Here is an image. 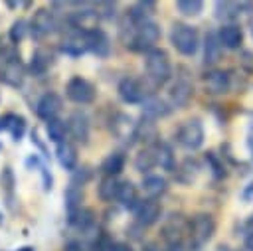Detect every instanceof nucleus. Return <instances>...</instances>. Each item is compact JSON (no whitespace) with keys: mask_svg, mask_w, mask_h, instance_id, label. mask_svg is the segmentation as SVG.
Masks as SVG:
<instances>
[{"mask_svg":"<svg viewBox=\"0 0 253 251\" xmlns=\"http://www.w3.org/2000/svg\"><path fill=\"white\" fill-rule=\"evenodd\" d=\"M119 36L126 49L136 51V53H146L160 40V26L152 20L134 24L125 16L123 22L119 24Z\"/></svg>","mask_w":253,"mask_h":251,"instance_id":"f257e3e1","label":"nucleus"},{"mask_svg":"<svg viewBox=\"0 0 253 251\" xmlns=\"http://www.w3.org/2000/svg\"><path fill=\"white\" fill-rule=\"evenodd\" d=\"M144 69H146L148 79L156 87L166 85L172 77V63H170L168 53L162 47H152L144 53Z\"/></svg>","mask_w":253,"mask_h":251,"instance_id":"f03ea898","label":"nucleus"},{"mask_svg":"<svg viewBox=\"0 0 253 251\" xmlns=\"http://www.w3.org/2000/svg\"><path fill=\"white\" fill-rule=\"evenodd\" d=\"M170 43L176 47L178 53L192 57L200 49V34L194 26L176 22L170 30Z\"/></svg>","mask_w":253,"mask_h":251,"instance_id":"7ed1b4c3","label":"nucleus"},{"mask_svg":"<svg viewBox=\"0 0 253 251\" xmlns=\"http://www.w3.org/2000/svg\"><path fill=\"white\" fill-rule=\"evenodd\" d=\"M24 73L26 69L20 59V53L4 47V51L0 53V81L10 87H20L24 83Z\"/></svg>","mask_w":253,"mask_h":251,"instance_id":"20e7f679","label":"nucleus"},{"mask_svg":"<svg viewBox=\"0 0 253 251\" xmlns=\"http://www.w3.org/2000/svg\"><path fill=\"white\" fill-rule=\"evenodd\" d=\"M176 140L186 150H198L204 144V125L200 119H188L180 125L176 132Z\"/></svg>","mask_w":253,"mask_h":251,"instance_id":"39448f33","label":"nucleus"},{"mask_svg":"<svg viewBox=\"0 0 253 251\" xmlns=\"http://www.w3.org/2000/svg\"><path fill=\"white\" fill-rule=\"evenodd\" d=\"M215 233V219L210 213H198L188 221V235L194 245H204L208 243Z\"/></svg>","mask_w":253,"mask_h":251,"instance_id":"423d86ee","label":"nucleus"},{"mask_svg":"<svg viewBox=\"0 0 253 251\" xmlns=\"http://www.w3.org/2000/svg\"><path fill=\"white\" fill-rule=\"evenodd\" d=\"M57 26H59V22H57L55 12L51 8H40L32 16L28 30L36 40H42V38H47L49 34H53L57 30Z\"/></svg>","mask_w":253,"mask_h":251,"instance_id":"0eeeda50","label":"nucleus"},{"mask_svg":"<svg viewBox=\"0 0 253 251\" xmlns=\"http://www.w3.org/2000/svg\"><path fill=\"white\" fill-rule=\"evenodd\" d=\"M117 93L121 97L123 103H128V105H136V103H144L148 97H150V91L148 87L136 79V77H125L119 81V87H117Z\"/></svg>","mask_w":253,"mask_h":251,"instance_id":"6e6552de","label":"nucleus"},{"mask_svg":"<svg viewBox=\"0 0 253 251\" xmlns=\"http://www.w3.org/2000/svg\"><path fill=\"white\" fill-rule=\"evenodd\" d=\"M65 95H67L69 101H73V103H77V105H89V103L95 101L97 91H95V87H93L91 81H87V79L75 75V77H71V79L67 81V85H65Z\"/></svg>","mask_w":253,"mask_h":251,"instance_id":"1a4fd4ad","label":"nucleus"},{"mask_svg":"<svg viewBox=\"0 0 253 251\" xmlns=\"http://www.w3.org/2000/svg\"><path fill=\"white\" fill-rule=\"evenodd\" d=\"M132 211H134V219H136V223L140 227H150L160 219L162 206L156 200H148L146 198V200H140Z\"/></svg>","mask_w":253,"mask_h":251,"instance_id":"9d476101","label":"nucleus"},{"mask_svg":"<svg viewBox=\"0 0 253 251\" xmlns=\"http://www.w3.org/2000/svg\"><path fill=\"white\" fill-rule=\"evenodd\" d=\"M59 51L69 55V57H79L87 51V43H85V28H71L67 32V36L61 40L59 43Z\"/></svg>","mask_w":253,"mask_h":251,"instance_id":"9b49d317","label":"nucleus"},{"mask_svg":"<svg viewBox=\"0 0 253 251\" xmlns=\"http://www.w3.org/2000/svg\"><path fill=\"white\" fill-rule=\"evenodd\" d=\"M85 43L87 51L95 53L97 57H109L111 53V40L101 28H85Z\"/></svg>","mask_w":253,"mask_h":251,"instance_id":"f8f14e48","label":"nucleus"},{"mask_svg":"<svg viewBox=\"0 0 253 251\" xmlns=\"http://www.w3.org/2000/svg\"><path fill=\"white\" fill-rule=\"evenodd\" d=\"M61 107H63V99L57 93L47 91L36 103V115L43 121H51V119H57V115L61 113Z\"/></svg>","mask_w":253,"mask_h":251,"instance_id":"ddd939ff","label":"nucleus"},{"mask_svg":"<svg viewBox=\"0 0 253 251\" xmlns=\"http://www.w3.org/2000/svg\"><path fill=\"white\" fill-rule=\"evenodd\" d=\"M253 8L251 2H229V0H217L213 4V10H215V18L217 20H223V22H231V20H237L243 10H249Z\"/></svg>","mask_w":253,"mask_h":251,"instance_id":"4468645a","label":"nucleus"},{"mask_svg":"<svg viewBox=\"0 0 253 251\" xmlns=\"http://www.w3.org/2000/svg\"><path fill=\"white\" fill-rule=\"evenodd\" d=\"M219 45L225 49H239L243 43V30L237 24H223L217 32H215Z\"/></svg>","mask_w":253,"mask_h":251,"instance_id":"2eb2a0df","label":"nucleus"},{"mask_svg":"<svg viewBox=\"0 0 253 251\" xmlns=\"http://www.w3.org/2000/svg\"><path fill=\"white\" fill-rule=\"evenodd\" d=\"M89 130H91V126H89L87 115L81 113V111L71 113V117H69V121H67V132H69L77 142L85 144V142L89 140Z\"/></svg>","mask_w":253,"mask_h":251,"instance_id":"dca6fc26","label":"nucleus"},{"mask_svg":"<svg viewBox=\"0 0 253 251\" xmlns=\"http://www.w3.org/2000/svg\"><path fill=\"white\" fill-rule=\"evenodd\" d=\"M186 233H188V221H184L182 215H170V219L164 223V229H162V235L168 241V245L184 243Z\"/></svg>","mask_w":253,"mask_h":251,"instance_id":"f3484780","label":"nucleus"},{"mask_svg":"<svg viewBox=\"0 0 253 251\" xmlns=\"http://www.w3.org/2000/svg\"><path fill=\"white\" fill-rule=\"evenodd\" d=\"M204 83H206V89H208L210 93H213V95L227 93V91H229V87H231L229 73H227V71H221V69H213V71L206 73Z\"/></svg>","mask_w":253,"mask_h":251,"instance_id":"a211bd4d","label":"nucleus"},{"mask_svg":"<svg viewBox=\"0 0 253 251\" xmlns=\"http://www.w3.org/2000/svg\"><path fill=\"white\" fill-rule=\"evenodd\" d=\"M51 65H53V53L47 47H38L30 59V73L32 75H43Z\"/></svg>","mask_w":253,"mask_h":251,"instance_id":"6ab92c4d","label":"nucleus"},{"mask_svg":"<svg viewBox=\"0 0 253 251\" xmlns=\"http://www.w3.org/2000/svg\"><path fill=\"white\" fill-rule=\"evenodd\" d=\"M142 113H144L146 119L154 121V119H164V117H168V115L172 113V107H170L166 101H162V99L150 95V97L142 103Z\"/></svg>","mask_w":253,"mask_h":251,"instance_id":"aec40b11","label":"nucleus"},{"mask_svg":"<svg viewBox=\"0 0 253 251\" xmlns=\"http://www.w3.org/2000/svg\"><path fill=\"white\" fill-rule=\"evenodd\" d=\"M192 93H194L192 83H190L188 79H182V77H180V79H176V83L170 87V101H172L174 107H184V105L190 101Z\"/></svg>","mask_w":253,"mask_h":251,"instance_id":"412c9836","label":"nucleus"},{"mask_svg":"<svg viewBox=\"0 0 253 251\" xmlns=\"http://www.w3.org/2000/svg\"><path fill=\"white\" fill-rule=\"evenodd\" d=\"M111 132H113L117 138H121V140L132 138V132H134V123H132V119H130L128 115H125V113H117L115 119L111 121Z\"/></svg>","mask_w":253,"mask_h":251,"instance_id":"4be33fe9","label":"nucleus"},{"mask_svg":"<svg viewBox=\"0 0 253 251\" xmlns=\"http://www.w3.org/2000/svg\"><path fill=\"white\" fill-rule=\"evenodd\" d=\"M154 146V156H156V166L168 170V172H174L176 170V156H174V150L170 144L166 142H156L152 144Z\"/></svg>","mask_w":253,"mask_h":251,"instance_id":"5701e85b","label":"nucleus"},{"mask_svg":"<svg viewBox=\"0 0 253 251\" xmlns=\"http://www.w3.org/2000/svg\"><path fill=\"white\" fill-rule=\"evenodd\" d=\"M117 200L121 202V206H123V208H126V209H134V208H136V204L140 202V200H138V192H136V186H134L130 180L119 182Z\"/></svg>","mask_w":253,"mask_h":251,"instance_id":"b1692460","label":"nucleus"},{"mask_svg":"<svg viewBox=\"0 0 253 251\" xmlns=\"http://www.w3.org/2000/svg\"><path fill=\"white\" fill-rule=\"evenodd\" d=\"M55 156H57V162H59V166L61 168H65V170H75V166H77V148L71 144V142H61V144H57V148H55Z\"/></svg>","mask_w":253,"mask_h":251,"instance_id":"393cba45","label":"nucleus"},{"mask_svg":"<svg viewBox=\"0 0 253 251\" xmlns=\"http://www.w3.org/2000/svg\"><path fill=\"white\" fill-rule=\"evenodd\" d=\"M125 154L123 152H111L109 156H105V160L101 162V172L103 176H111V178H117L123 170H125Z\"/></svg>","mask_w":253,"mask_h":251,"instance_id":"a878e982","label":"nucleus"},{"mask_svg":"<svg viewBox=\"0 0 253 251\" xmlns=\"http://www.w3.org/2000/svg\"><path fill=\"white\" fill-rule=\"evenodd\" d=\"M166 188H168V184H166V178L164 176L148 174L142 180V192L148 196V200H156L158 196H162L166 192Z\"/></svg>","mask_w":253,"mask_h":251,"instance_id":"bb28decb","label":"nucleus"},{"mask_svg":"<svg viewBox=\"0 0 253 251\" xmlns=\"http://www.w3.org/2000/svg\"><path fill=\"white\" fill-rule=\"evenodd\" d=\"M221 45H219V40L215 36V32H208L206 38H204V63L206 65H213L219 55H221Z\"/></svg>","mask_w":253,"mask_h":251,"instance_id":"cd10ccee","label":"nucleus"},{"mask_svg":"<svg viewBox=\"0 0 253 251\" xmlns=\"http://www.w3.org/2000/svg\"><path fill=\"white\" fill-rule=\"evenodd\" d=\"M154 10H156V4H154V2H150V0H144V2H136V4H132V6L126 10V14H125V16H126L130 22L138 24V22L148 20V16H150Z\"/></svg>","mask_w":253,"mask_h":251,"instance_id":"c85d7f7f","label":"nucleus"},{"mask_svg":"<svg viewBox=\"0 0 253 251\" xmlns=\"http://www.w3.org/2000/svg\"><path fill=\"white\" fill-rule=\"evenodd\" d=\"M156 136H158L156 125H154L150 119H146V117H144L140 123H134V132H132V138H134V140L152 142Z\"/></svg>","mask_w":253,"mask_h":251,"instance_id":"c756f323","label":"nucleus"},{"mask_svg":"<svg viewBox=\"0 0 253 251\" xmlns=\"http://www.w3.org/2000/svg\"><path fill=\"white\" fill-rule=\"evenodd\" d=\"M65 208H67V219H71L79 209H81V202H83V190L77 186H71L65 190Z\"/></svg>","mask_w":253,"mask_h":251,"instance_id":"7c9ffc66","label":"nucleus"},{"mask_svg":"<svg viewBox=\"0 0 253 251\" xmlns=\"http://www.w3.org/2000/svg\"><path fill=\"white\" fill-rule=\"evenodd\" d=\"M117 190H119V180L111 176H103L101 182L97 184V196L103 202H113L117 200Z\"/></svg>","mask_w":253,"mask_h":251,"instance_id":"2f4dec72","label":"nucleus"},{"mask_svg":"<svg viewBox=\"0 0 253 251\" xmlns=\"http://www.w3.org/2000/svg\"><path fill=\"white\" fill-rule=\"evenodd\" d=\"M156 166V156H154V146H144L136 156H134V168L138 172H150Z\"/></svg>","mask_w":253,"mask_h":251,"instance_id":"473e14b6","label":"nucleus"},{"mask_svg":"<svg viewBox=\"0 0 253 251\" xmlns=\"http://www.w3.org/2000/svg\"><path fill=\"white\" fill-rule=\"evenodd\" d=\"M45 130H47V138L51 142L61 144V142H65V136H67V123L59 121V119H51V121H47Z\"/></svg>","mask_w":253,"mask_h":251,"instance_id":"72a5a7b5","label":"nucleus"},{"mask_svg":"<svg viewBox=\"0 0 253 251\" xmlns=\"http://www.w3.org/2000/svg\"><path fill=\"white\" fill-rule=\"evenodd\" d=\"M198 170H200L198 162L192 160V158H186L184 164L180 166V170L176 172V178H178V182H182V184H192V182L196 180V176H198Z\"/></svg>","mask_w":253,"mask_h":251,"instance_id":"f704fd0d","label":"nucleus"},{"mask_svg":"<svg viewBox=\"0 0 253 251\" xmlns=\"http://www.w3.org/2000/svg\"><path fill=\"white\" fill-rule=\"evenodd\" d=\"M206 162H208V166H210V170H211V176H213L215 180H221V178L227 176V168H225V164H223V158L217 156L215 152H208V154H206Z\"/></svg>","mask_w":253,"mask_h":251,"instance_id":"c9c22d12","label":"nucleus"},{"mask_svg":"<svg viewBox=\"0 0 253 251\" xmlns=\"http://www.w3.org/2000/svg\"><path fill=\"white\" fill-rule=\"evenodd\" d=\"M176 10L182 16H200V12L204 10V2L202 0H178Z\"/></svg>","mask_w":253,"mask_h":251,"instance_id":"e433bc0d","label":"nucleus"},{"mask_svg":"<svg viewBox=\"0 0 253 251\" xmlns=\"http://www.w3.org/2000/svg\"><path fill=\"white\" fill-rule=\"evenodd\" d=\"M93 8H95V18H101V20H113L117 14L115 2H97L93 4Z\"/></svg>","mask_w":253,"mask_h":251,"instance_id":"4c0bfd02","label":"nucleus"},{"mask_svg":"<svg viewBox=\"0 0 253 251\" xmlns=\"http://www.w3.org/2000/svg\"><path fill=\"white\" fill-rule=\"evenodd\" d=\"M28 34V22L26 20H16L8 32V38L12 43H20L24 40V36Z\"/></svg>","mask_w":253,"mask_h":251,"instance_id":"58836bf2","label":"nucleus"},{"mask_svg":"<svg viewBox=\"0 0 253 251\" xmlns=\"http://www.w3.org/2000/svg\"><path fill=\"white\" fill-rule=\"evenodd\" d=\"M93 176V170L89 166H81V168H75L73 174H71V186H77L81 188L83 184H87Z\"/></svg>","mask_w":253,"mask_h":251,"instance_id":"ea45409f","label":"nucleus"},{"mask_svg":"<svg viewBox=\"0 0 253 251\" xmlns=\"http://www.w3.org/2000/svg\"><path fill=\"white\" fill-rule=\"evenodd\" d=\"M8 130H10V134H12L14 140H20V138L24 136V132H26V119L20 117V115H14V117H12V123H10V126H8Z\"/></svg>","mask_w":253,"mask_h":251,"instance_id":"a19ab883","label":"nucleus"},{"mask_svg":"<svg viewBox=\"0 0 253 251\" xmlns=\"http://www.w3.org/2000/svg\"><path fill=\"white\" fill-rule=\"evenodd\" d=\"M40 172H42V178H43V190H51V184H53V178H51V174H49V170L43 166V164H40Z\"/></svg>","mask_w":253,"mask_h":251,"instance_id":"79ce46f5","label":"nucleus"},{"mask_svg":"<svg viewBox=\"0 0 253 251\" xmlns=\"http://www.w3.org/2000/svg\"><path fill=\"white\" fill-rule=\"evenodd\" d=\"M241 198H243L245 202L253 200V182H249V184L243 188V192H241Z\"/></svg>","mask_w":253,"mask_h":251,"instance_id":"37998d69","label":"nucleus"},{"mask_svg":"<svg viewBox=\"0 0 253 251\" xmlns=\"http://www.w3.org/2000/svg\"><path fill=\"white\" fill-rule=\"evenodd\" d=\"M166 251H190V247L186 243H172V245H168Z\"/></svg>","mask_w":253,"mask_h":251,"instance_id":"c03bdc74","label":"nucleus"},{"mask_svg":"<svg viewBox=\"0 0 253 251\" xmlns=\"http://www.w3.org/2000/svg\"><path fill=\"white\" fill-rule=\"evenodd\" d=\"M109 251H132V247L126 243H115V245H111Z\"/></svg>","mask_w":253,"mask_h":251,"instance_id":"a18cd8bd","label":"nucleus"},{"mask_svg":"<svg viewBox=\"0 0 253 251\" xmlns=\"http://www.w3.org/2000/svg\"><path fill=\"white\" fill-rule=\"evenodd\" d=\"M65 251H83V247H81L79 241H69V243L65 245Z\"/></svg>","mask_w":253,"mask_h":251,"instance_id":"49530a36","label":"nucleus"},{"mask_svg":"<svg viewBox=\"0 0 253 251\" xmlns=\"http://www.w3.org/2000/svg\"><path fill=\"white\" fill-rule=\"evenodd\" d=\"M32 142H36V144L40 146V150H42V152L45 154V146H43V142L40 140V136H38V132H32ZM45 156H47V154H45Z\"/></svg>","mask_w":253,"mask_h":251,"instance_id":"de8ad7c7","label":"nucleus"},{"mask_svg":"<svg viewBox=\"0 0 253 251\" xmlns=\"http://www.w3.org/2000/svg\"><path fill=\"white\" fill-rule=\"evenodd\" d=\"M245 249L247 251H253V229L247 233V237H245Z\"/></svg>","mask_w":253,"mask_h":251,"instance_id":"09e8293b","label":"nucleus"},{"mask_svg":"<svg viewBox=\"0 0 253 251\" xmlns=\"http://www.w3.org/2000/svg\"><path fill=\"white\" fill-rule=\"evenodd\" d=\"M89 251H109L107 247H105V243L103 241H95L93 245H91V249Z\"/></svg>","mask_w":253,"mask_h":251,"instance_id":"8fccbe9b","label":"nucleus"},{"mask_svg":"<svg viewBox=\"0 0 253 251\" xmlns=\"http://www.w3.org/2000/svg\"><path fill=\"white\" fill-rule=\"evenodd\" d=\"M142 251H158V249H156L154 245H144V247H142Z\"/></svg>","mask_w":253,"mask_h":251,"instance_id":"3c124183","label":"nucleus"},{"mask_svg":"<svg viewBox=\"0 0 253 251\" xmlns=\"http://www.w3.org/2000/svg\"><path fill=\"white\" fill-rule=\"evenodd\" d=\"M219 251H229V247H225V245H221V247H219Z\"/></svg>","mask_w":253,"mask_h":251,"instance_id":"603ef678","label":"nucleus"},{"mask_svg":"<svg viewBox=\"0 0 253 251\" xmlns=\"http://www.w3.org/2000/svg\"><path fill=\"white\" fill-rule=\"evenodd\" d=\"M251 36H253V24H251Z\"/></svg>","mask_w":253,"mask_h":251,"instance_id":"864d4df0","label":"nucleus"},{"mask_svg":"<svg viewBox=\"0 0 253 251\" xmlns=\"http://www.w3.org/2000/svg\"><path fill=\"white\" fill-rule=\"evenodd\" d=\"M0 221H2V213H0Z\"/></svg>","mask_w":253,"mask_h":251,"instance_id":"5fc2aeb1","label":"nucleus"},{"mask_svg":"<svg viewBox=\"0 0 253 251\" xmlns=\"http://www.w3.org/2000/svg\"><path fill=\"white\" fill-rule=\"evenodd\" d=\"M251 146H253V142H251Z\"/></svg>","mask_w":253,"mask_h":251,"instance_id":"6e6d98bb","label":"nucleus"}]
</instances>
